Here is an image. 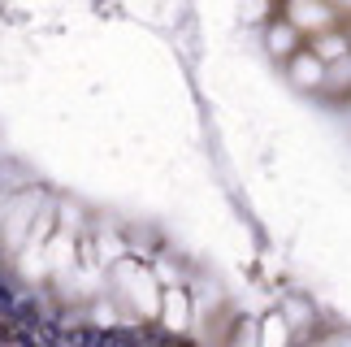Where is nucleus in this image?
Listing matches in <instances>:
<instances>
[{"label":"nucleus","instance_id":"nucleus-1","mask_svg":"<svg viewBox=\"0 0 351 347\" xmlns=\"http://www.w3.org/2000/svg\"><path fill=\"white\" fill-rule=\"evenodd\" d=\"M291 22H295V31L326 35V26L334 22V9L321 5V0H295V5H291Z\"/></svg>","mask_w":351,"mask_h":347},{"label":"nucleus","instance_id":"nucleus-2","mask_svg":"<svg viewBox=\"0 0 351 347\" xmlns=\"http://www.w3.org/2000/svg\"><path fill=\"white\" fill-rule=\"evenodd\" d=\"M326 74H330V65L317 52H295L291 57V78L300 87H326Z\"/></svg>","mask_w":351,"mask_h":347},{"label":"nucleus","instance_id":"nucleus-3","mask_svg":"<svg viewBox=\"0 0 351 347\" xmlns=\"http://www.w3.org/2000/svg\"><path fill=\"white\" fill-rule=\"evenodd\" d=\"M313 52H317V57L321 61H326V65H334V61H343V57H351V52H347V39L343 35H317V44H313Z\"/></svg>","mask_w":351,"mask_h":347},{"label":"nucleus","instance_id":"nucleus-4","mask_svg":"<svg viewBox=\"0 0 351 347\" xmlns=\"http://www.w3.org/2000/svg\"><path fill=\"white\" fill-rule=\"evenodd\" d=\"M261 347H287V322H282V317H269V322H265Z\"/></svg>","mask_w":351,"mask_h":347},{"label":"nucleus","instance_id":"nucleus-5","mask_svg":"<svg viewBox=\"0 0 351 347\" xmlns=\"http://www.w3.org/2000/svg\"><path fill=\"white\" fill-rule=\"evenodd\" d=\"M295 35H300L295 26H274V39H269V44H274V52H282V57H295V44H300Z\"/></svg>","mask_w":351,"mask_h":347},{"label":"nucleus","instance_id":"nucleus-6","mask_svg":"<svg viewBox=\"0 0 351 347\" xmlns=\"http://www.w3.org/2000/svg\"><path fill=\"white\" fill-rule=\"evenodd\" d=\"M308 347H351V335L339 330V335H326V339H317V343H308Z\"/></svg>","mask_w":351,"mask_h":347},{"label":"nucleus","instance_id":"nucleus-7","mask_svg":"<svg viewBox=\"0 0 351 347\" xmlns=\"http://www.w3.org/2000/svg\"><path fill=\"white\" fill-rule=\"evenodd\" d=\"M339 5H351V0H339Z\"/></svg>","mask_w":351,"mask_h":347}]
</instances>
